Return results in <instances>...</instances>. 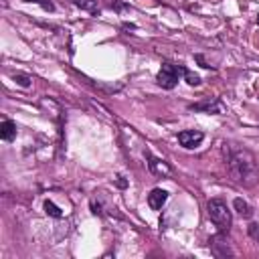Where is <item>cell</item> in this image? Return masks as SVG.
<instances>
[{
  "label": "cell",
  "mask_w": 259,
  "mask_h": 259,
  "mask_svg": "<svg viewBox=\"0 0 259 259\" xmlns=\"http://www.w3.org/2000/svg\"><path fill=\"white\" fill-rule=\"evenodd\" d=\"M186 67L182 65H174V63H162L158 75H156V83L162 89H174L180 81V77H184Z\"/></svg>",
  "instance_id": "cell-3"
},
{
  "label": "cell",
  "mask_w": 259,
  "mask_h": 259,
  "mask_svg": "<svg viewBox=\"0 0 259 259\" xmlns=\"http://www.w3.org/2000/svg\"><path fill=\"white\" fill-rule=\"evenodd\" d=\"M247 233H249V237H251L255 243H259V223H251V225L247 227Z\"/></svg>",
  "instance_id": "cell-13"
},
{
  "label": "cell",
  "mask_w": 259,
  "mask_h": 259,
  "mask_svg": "<svg viewBox=\"0 0 259 259\" xmlns=\"http://www.w3.org/2000/svg\"><path fill=\"white\" fill-rule=\"evenodd\" d=\"M225 154H227V170L231 174V178L237 184L243 186H253L259 180V168L255 162V156L245 150V148H233L229 144H225Z\"/></svg>",
  "instance_id": "cell-1"
},
{
  "label": "cell",
  "mask_w": 259,
  "mask_h": 259,
  "mask_svg": "<svg viewBox=\"0 0 259 259\" xmlns=\"http://www.w3.org/2000/svg\"><path fill=\"white\" fill-rule=\"evenodd\" d=\"M42 208H45V212H47V214H51V217H55V219H61V217H63V210H61L55 202H51V200H45Z\"/></svg>",
  "instance_id": "cell-12"
},
{
  "label": "cell",
  "mask_w": 259,
  "mask_h": 259,
  "mask_svg": "<svg viewBox=\"0 0 259 259\" xmlns=\"http://www.w3.org/2000/svg\"><path fill=\"white\" fill-rule=\"evenodd\" d=\"M184 79H186V83H188V85H192V87L200 85V77H198V75H194V73H190L188 69H186V73H184Z\"/></svg>",
  "instance_id": "cell-14"
},
{
  "label": "cell",
  "mask_w": 259,
  "mask_h": 259,
  "mask_svg": "<svg viewBox=\"0 0 259 259\" xmlns=\"http://www.w3.org/2000/svg\"><path fill=\"white\" fill-rule=\"evenodd\" d=\"M14 81H16V83H18L20 87H30V81H32V79H30L28 75H22V73H16V75H14Z\"/></svg>",
  "instance_id": "cell-15"
},
{
  "label": "cell",
  "mask_w": 259,
  "mask_h": 259,
  "mask_svg": "<svg viewBox=\"0 0 259 259\" xmlns=\"http://www.w3.org/2000/svg\"><path fill=\"white\" fill-rule=\"evenodd\" d=\"M24 2H34V4L42 6V8H45V10H49V12H53V10H55V4H53L51 0H24Z\"/></svg>",
  "instance_id": "cell-16"
},
{
  "label": "cell",
  "mask_w": 259,
  "mask_h": 259,
  "mask_svg": "<svg viewBox=\"0 0 259 259\" xmlns=\"http://www.w3.org/2000/svg\"><path fill=\"white\" fill-rule=\"evenodd\" d=\"M208 245H210L212 255H217V257H231L233 255V251L229 247V241H227L225 233H221V231H219V235L208 239Z\"/></svg>",
  "instance_id": "cell-4"
},
{
  "label": "cell",
  "mask_w": 259,
  "mask_h": 259,
  "mask_svg": "<svg viewBox=\"0 0 259 259\" xmlns=\"http://www.w3.org/2000/svg\"><path fill=\"white\" fill-rule=\"evenodd\" d=\"M204 140V134L202 132H196V130H182L178 134V144L186 150H192V148H198L200 142Z\"/></svg>",
  "instance_id": "cell-5"
},
{
  "label": "cell",
  "mask_w": 259,
  "mask_h": 259,
  "mask_svg": "<svg viewBox=\"0 0 259 259\" xmlns=\"http://www.w3.org/2000/svg\"><path fill=\"white\" fill-rule=\"evenodd\" d=\"M194 59H196V61L200 63V67H210V65H206V61H204V57H202V55H196Z\"/></svg>",
  "instance_id": "cell-17"
},
{
  "label": "cell",
  "mask_w": 259,
  "mask_h": 259,
  "mask_svg": "<svg viewBox=\"0 0 259 259\" xmlns=\"http://www.w3.org/2000/svg\"><path fill=\"white\" fill-rule=\"evenodd\" d=\"M233 206H235V208H237V212H239L241 217H245V219H249V217L253 214L251 206H249V204H247L243 198H235V200H233Z\"/></svg>",
  "instance_id": "cell-11"
},
{
  "label": "cell",
  "mask_w": 259,
  "mask_h": 259,
  "mask_svg": "<svg viewBox=\"0 0 259 259\" xmlns=\"http://www.w3.org/2000/svg\"><path fill=\"white\" fill-rule=\"evenodd\" d=\"M146 158H148V168H150L152 174H156V176H166V174H170V166H168L164 160L152 156L150 152H146Z\"/></svg>",
  "instance_id": "cell-7"
},
{
  "label": "cell",
  "mask_w": 259,
  "mask_h": 259,
  "mask_svg": "<svg viewBox=\"0 0 259 259\" xmlns=\"http://www.w3.org/2000/svg\"><path fill=\"white\" fill-rule=\"evenodd\" d=\"M257 24H259V14H257Z\"/></svg>",
  "instance_id": "cell-18"
},
{
  "label": "cell",
  "mask_w": 259,
  "mask_h": 259,
  "mask_svg": "<svg viewBox=\"0 0 259 259\" xmlns=\"http://www.w3.org/2000/svg\"><path fill=\"white\" fill-rule=\"evenodd\" d=\"M71 4H75L77 8L87 10L91 14H97L99 12V2L97 0H71Z\"/></svg>",
  "instance_id": "cell-10"
},
{
  "label": "cell",
  "mask_w": 259,
  "mask_h": 259,
  "mask_svg": "<svg viewBox=\"0 0 259 259\" xmlns=\"http://www.w3.org/2000/svg\"><path fill=\"white\" fill-rule=\"evenodd\" d=\"M166 200H168V192H166L164 188H154V190L148 194V204H150L152 210H160Z\"/></svg>",
  "instance_id": "cell-8"
},
{
  "label": "cell",
  "mask_w": 259,
  "mask_h": 259,
  "mask_svg": "<svg viewBox=\"0 0 259 259\" xmlns=\"http://www.w3.org/2000/svg\"><path fill=\"white\" fill-rule=\"evenodd\" d=\"M0 138L4 142H12L16 138V123L12 119H4L0 125Z\"/></svg>",
  "instance_id": "cell-9"
},
{
  "label": "cell",
  "mask_w": 259,
  "mask_h": 259,
  "mask_svg": "<svg viewBox=\"0 0 259 259\" xmlns=\"http://www.w3.org/2000/svg\"><path fill=\"white\" fill-rule=\"evenodd\" d=\"M206 210H208L210 221L214 223V227H217L221 233H227V231L231 229L233 217H231V210H229V206H227L225 200H221V198H210L208 204H206Z\"/></svg>",
  "instance_id": "cell-2"
},
{
  "label": "cell",
  "mask_w": 259,
  "mask_h": 259,
  "mask_svg": "<svg viewBox=\"0 0 259 259\" xmlns=\"http://www.w3.org/2000/svg\"><path fill=\"white\" fill-rule=\"evenodd\" d=\"M190 109H192V111H206V113H223V111H225V105L221 103V99H217V97L210 99V97H208V99H204V101L192 103Z\"/></svg>",
  "instance_id": "cell-6"
}]
</instances>
